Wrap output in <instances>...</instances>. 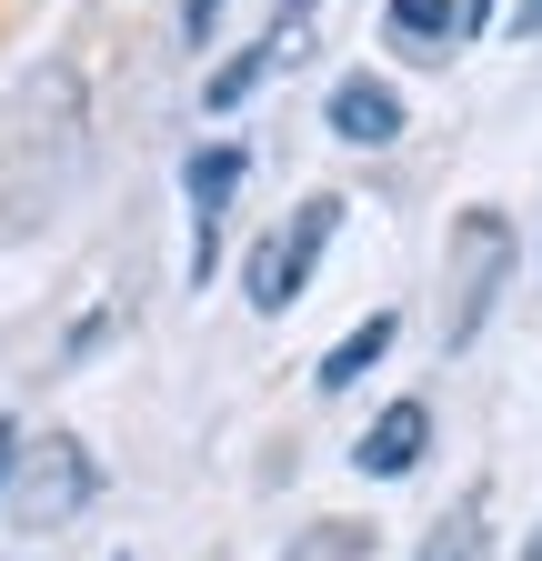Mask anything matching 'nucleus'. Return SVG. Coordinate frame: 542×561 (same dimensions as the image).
<instances>
[{"mask_svg": "<svg viewBox=\"0 0 542 561\" xmlns=\"http://www.w3.org/2000/svg\"><path fill=\"white\" fill-rule=\"evenodd\" d=\"M91 502H101V461H91V442H71V432H50V442H21V461H11V491H0L11 531L50 541V531H71Z\"/></svg>", "mask_w": 542, "mask_h": 561, "instance_id": "obj_1", "label": "nucleus"}, {"mask_svg": "<svg viewBox=\"0 0 542 561\" xmlns=\"http://www.w3.org/2000/svg\"><path fill=\"white\" fill-rule=\"evenodd\" d=\"M331 231H342V191H312L282 231H261V241H251V261H241V301H251L261 321H271V311H292V301L312 291V271H321Z\"/></svg>", "mask_w": 542, "mask_h": 561, "instance_id": "obj_2", "label": "nucleus"}, {"mask_svg": "<svg viewBox=\"0 0 542 561\" xmlns=\"http://www.w3.org/2000/svg\"><path fill=\"white\" fill-rule=\"evenodd\" d=\"M503 280H512V221H503V210H462V221H452V301H442V351H462L472 331L493 321Z\"/></svg>", "mask_w": 542, "mask_h": 561, "instance_id": "obj_3", "label": "nucleus"}, {"mask_svg": "<svg viewBox=\"0 0 542 561\" xmlns=\"http://www.w3.org/2000/svg\"><path fill=\"white\" fill-rule=\"evenodd\" d=\"M241 171H251V151H241V140H191V151H181V201H191V280H212V261H222V221H232Z\"/></svg>", "mask_w": 542, "mask_h": 561, "instance_id": "obj_4", "label": "nucleus"}, {"mask_svg": "<svg viewBox=\"0 0 542 561\" xmlns=\"http://www.w3.org/2000/svg\"><path fill=\"white\" fill-rule=\"evenodd\" d=\"M312 11H321V0H282V11H271V31L251 41V50H232L222 70H212V91H201V111H241L261 81H271V70H282V60H302L312 50Z\"/></svg>", "mask_w": 542, "mask_h": 561, "instance_id": "obj_5", "label": "nucleus"}, {"mask_svg": "<svg viewBox=\"0 0 542 561\" xmlns=\"http://www.w3.org/2000/svg\"><path fill=\"white\" fill-rule=\"evenodd\" d=\"M321 130L342 140V151H392L402 130H413V111H402V81H382V70H342L321 101Z\"/></svg>", "mask_w": 542, "mask_h": 561, "instance_id": "obj_6", "label": "nucleus"}, {"mask_svg": "<svg viewBox=\"0 0 542 561\" xmlns=\"http://www.w3.org/2000/svg\"><path fill=\"white\" fill-rule=\"evenodd\" d=\"M422 451H432V401H392L352 442V471L362 481H402V471H422Z\"/></svg>", "mask_w": 542, "mask_h": 561, "instance_id": "obj_7", "label": "nucleus"}, {"mask_svg": "<svg viewBox=\"0 0 542 561\" xmlns=\"http://www.w3.org/2000/svg\"><path fill=\"white\" fill-rule=\"evenodd\" d=\"M382 41L402 60H452L472 41V21H462V0H382Z\"/></svg>", "mask_w": 542, "mask_h": 561, "instance_id": "obj_8", "label": "nucleus"}, {"mask_svg": "<svg viewBox=\"0 0 542 561\" xmlns=\"http://www.w3.org/2000/svg\"><path fill=\"white\" fill-rule=\"evenodd\" d=\"M392 341H402V311L382 301L372 321H352L342 341H331V351H321V371H312V381H321V391H352V381H362V371L382 362V351H392Z\"/></svg>", "mask_w": 542, "mask_h": 561, "instance_id": "obj_9", "label": "nucleus"}, {"mask_svg": "<svg viewBox=\"0 0 542 561\" xmlns=\"http://www.w3.org/2000/svg\"><path fill=\"white\" fill-rule=\"evenodd\" d=\"M222 11H232V0H181V41L212 50V41H222Z\"/></svg>", "mask_w": 542, "mask_h": 561, "instance_id": "obj_10", "label": "nucleus"}, {"mask_svg": "<svg viewBox=\"0 0 542 561\" xmlns=\"http://www.w3.org/2000/svg\"><path fill=\"white\" fill-rule=\"evenodd\" d=\"M121 331V311H91V321H71V341H60V362H91V351Z\"/></svg>", "mask_w": 542, "mask_h": 561, "instance_id": "obj_11", "label": "nucleus"}, {"mask_svg": "<svg viewBox=\"0 0 542 561\" xmlns=\"http://www.w3.org/2000/svg\"><path fill=\"white\" fill-rule=\"evenodd\" d=\"M503 21H512V41H542V0H512Z\"/></svg>", "mask_w": 542, "mask_h": 561, "instance_id": "obj_12", "label": "nucleus"}, {"mask_svg": "<svg viewBox=\"0 0 542 561\" xmlns=\"http://www.w3.org/2000/svg\"><path fill=\"white\" fill-rule=\"evenodd\" d=\"M11 461H21V421L0 411V491H11Z\"/></svg>", "mask_w": 542, "mask_h": 561, "instance_id": "obj_13", "label": "nucleus"}, {"mask_svg": "<svg viewBox=\"0 0 542 561\" xmlns=\"http://www.w3.org/2000/svg\"><path fill=\"white\" fill-rule=\"evenodd\" d=\"M432 561H472V541H462V551H452V541H442V551H432Z\"/></svg>", "mask_w": 542, "mask_h": 561, "instance_id": "obj_14", "label": "nucleus"}, {"mask_svg": "<svg viewBox=\"0 0 542 561\" xmlns=\"http://www.w3.org/2000/svg\"><path fill=\"white\" fill-rule=\"evenodd\" d=\"M522 561H542V531H532V541H522Z\"/></svg>", "mask_w": 542, "mask_h": 561, "instance_id": "obj_15", "label": "nucleus"}, {"mask_svg": "<svg viewBox=\"0 0 542 561\" xmlns=\"http://www.w3.org/2000/svg\"><path fill=\"white\" fill-rule=\"evenodd\" d=\"M111 561H131V551H111Z\"/></svg>", "mask_w": 542, "mask_h": 561, "instance_id": "obj_16", "label": "nucleus"}]
</instances>
